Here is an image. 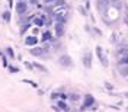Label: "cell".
I'll use <instances>...</instances> for the list:
<instances>
[{
  "mask_svg": "<svg viewBox=\"0 0 128 112\" xmlns=\"http://www.w3.org/2000/svg\"><path fill=\"white\" fill-rule=\"evenodd\" d=\"M16 13L19 16H22L26 13V10H28V3H26V0H18V3H16Z\"/></svg>",
  "mask_w": 128,
  "mask_h": 112,
  "instance_id": "1",
  "label": "cell"
},
{
  "mask_svg": "<svg viewBox=\"0 0 128 112\" xmlns=\"http://www.w3.org/2000/svg\"><path fill=\"white\" fill-rule=\"evenodd\" d=\"M58 64H61L63 67H73V58L67 54H63L58 58Z\"/></svg>",
  "mask_w": 128,
  "mask_h": 112,
  "instance_id": "2",
  "label": "cell"
},
{
  "mask_svg": "<svg viewBox=\"0 0 128 112\" xmlns=\"http://www.w3.org/2000/svg\"><path fill=\"white\" fill-rule=\"evenodd\" d=\"M82 61H83V66H84L86 68H90V67H92V52H90V51H86V52L83 54Z\"/></svg>",
  "mask_w": 128,
  "mask_h": 112,
  "instance_id": "3",
  "label": "cell"
},
{
  "mask_svg": "<svg viewBox=\"0 0 128 112\" xmlns=\"http://www.w3.org/2000/svg\"><path fill=\"white\" fill-rule=\"evenodd\" d=\"M93 104H95V98H93L92 95H86V96H84V104L82 105V108H80V109L83 111V109H86V108H90Z\"/></svg>",
  "mask_w": 128,
  "mask_h": 112,
  "instance_id": "4",
  "label": "cell"
},
{
  "mask_svg": "<svg viewBox=\"0 0 128 112\" xmlns=\"http://www.w3.org/2000/svg\"><path fill=\"white\" fill-rule=\"evenodd\" d=\"M96 56H98V58L100 60V63H102V66H108V60L105 58L104 56V51H102V47H96Z\"/></svg>",
  "mask_w": 128,
  "mask_h": 112,
  "instance_id": "5",
  "label": "cell"
},
{
  "mask_svg": "<svg viewBox=\"0 0 128 112\" xmlns=\"http://www.w3.org/2000/svg\"><path fill=\"white\" fill-rule=\"evenodd\" d=\"M54 29H56V35L58 36V38L64 35V24H63V22H56Z\"/></svg>",
  "mask_w": 128,
  "mask_h": 112,
  "instance_id": "6",
  "label": "cell"
},
{
  "mask_svg": "<svg viewBox=\"0 0 128 112\" xmlns=\"http://www.w3.org/2000/svg\"><path fill=\"white\" fill-rule=\"evenodd\" d=\"M36 44H38V38H36L35 35L28 36V38L25 40V45H28V47H34V45H36Z\"/></svg>",
  "mask_w": 128,
  "mask_h": 112,
  "instance_id": "7",
  "label": "cell"
},
{
  "mask_svg": "<svg viewBox=\"0 0 128 112\" xmlns=\"http://www.w3.org/2000/svg\"><path fill=\"white\" fill-rule=\"evenodd\" d=\"M42 52H44V48H41V47H34V48H31V51H29V54L34 56V57H41Z\"/></svg>",
  "mask_w": 128,
  "mask_h": 112,
  "instance_id": "8",
  "label": "cell"
},
{
  "mask_svg": "<svg viewBox=\"0 0 128 112\" xmlns=\"http://www.w3.org/2000/svg\"><path fill=\"white\" fill-rule=\"evenodd\" d=\"M52 4H54V8H56V9L67 8V2H66V0H56Z\"/></svg>",
  "mask_w": 128,
  "mask_h": 112,
  "instance_id": "9",
  "label": "cell"
},
{
  "mask_svg": "<svg viewBox=\"0 0 128 112\" xmlns=\"http://www.w3.org/2000/svg\"><path fill=\"white\" fill-rule=\"evenodd\" d=\"M57 106H58V109H61V111H68V105L66 104L63 99H61V100H58Z\"/></svg>",
  "mask_w": 128,
  "mask_h": 112,
  "instance_id": "10",
  "label": "cell"
},
{
  "mask_svg": "<svg viewBox=\"0 0 128 112\" xmlns=\"http://www.w3.org/2000/svg\"><path fill=\"white\" fill-rule=\"evenodd\" d=\"M42 41H45V42H48V41H52V35H51V32H50V31L44 32V34H42Z\"/></svg>",
  "mask_w": 128,
  "mask_h": 112,
  "instance_id": "11",
  "label": "cell"
},
{
  "mask_svg": "<svg viewBox=\"0 0 128 112\" xmlns=\"http://www.w3.org/2000/svg\"><path fill=\"white\" fill-rule=\"evenodd\" d=\"M34 64V68H38L40 72H42V73H48V70L42 66V64H40V63H32Z\"/></svg>",
  "mask_w": 128,
  "mask_h": 112,
  "instance_id": "12",
  "label": "cell"
},
{
  "mask_svg": "<svg viewBox=\"0 0 128 112\" xmlns=\"http://www.w3.org/2000/svg\"><path fill=\"white\" fill-rule=\"evenodd\" d=\"M6 56H8L10 60H13V58L16 57L15 52H13V48H12V47H8V48H6Z\"/></svg>",
  "mask_w": 128,
  "mask_h": 112,
  "instance_id": "13",
  "label": "cell"
},
{
  "mask_svg": "<svg viewBox=\"0 0 128 112\" xmlns=\"http://www.w3.org/2000/svg\"><path fill=\"white\" fill-rule=\"evenodd\" d=\"M2 19H3L4 22H10V12H9V10H4V12L2 13Z\"/></svg>",
  "mask_w": 128,
  "mask_h": 112,
  "instance_id": "14",
  "label": "cell"
},
{
  "mask_svg": "<svg viewBox=\"0 0 128 112\" xmlns=\"http://www.w3.org/2000/svg\"><path fill=\"white\" fill-rule=\"evenodd\" d=\"M120 73L122 76H128V64H127V67H120Z\"/></svg>",
  "mask_w": 128,
  "mask_h": 112,
  "instance_id": "15",
  "label": "cell"
},
{
  "mask_svg": "<svg viewBox=\"0 0 128 112\" xmlns=\"http://www.w3.org/2000/svg\"><path fill=\"white\" fill-rule=\"evenodd\" d=\"M8 68H9V73H18V72H19V68H18V67H13V66H10V64L8 66Z\"/></svg>",
  "mask_w": 128,
  "mask_h": 112,
  "instance_id": "16",
  "label": "cell"
},
{
  "mask_svg": "<svg viewBox=\"0 0 128 112\" xmlns=\"http://www.w3.org/2000/svg\"><path fill=\"white\" fill-rule=\"evenodd\" d=\"M111 3H112V4H114L116 9L121 8V0H111Z\"/></svg>",
  "mask_w": 128,
  "mask_h": 112,
  "instance_id": "17",
  "label": "cell"
},
{
  "mask_svg": "<svg viewBox=\"0 0 128 112\" xmlns=\"http://www.w3.org/2000/svg\"><path fill=\"white\" fill-rule=\"evenodd\" d=\"M70 99H72L73 102H77V100L80 99V96H79V95H76V93H72V95H70Z\"/></svg>",
  "mask_w": 128,
  "mask_h": 112,
  "instance_id": "18",
  "label": "cell"
},
{
  "mask_svg": "<svg viewBox=\"0 0 128 112\" xmlns=\"http://www.w3.org/2000/svg\"><path fill=\"white\" fill-rule=\"evenodd\" d=\"M24 64H25V67H26L28 70H32V68H34V64H31L29 61H25Z\"/></svg>",
  "mask_w": 128,
  "mask_h": 112,
  "instance_id": "19",
  "label": "cell"
},
{
  "mask_svg": "<svg viewBox=\"0 0 128 112\" xmlns=\"http://www.w3.org/2000/svg\"><path fill=\"white\" fill-rule=\"evenodd\" d=\"M28 28H29V25L26 24V25H24V26H22V29H20V35H24L25 32L28 31Z\"/></svg>",
  "mask_w": 128,
  "mask_h": 112,
  "instance_id": "20",
  "label": "cell"
},
{
  "mask_svg": "<svg viewBox=\"0 0 128 112\" xmlns=\"http://www.w3.org/2000/svg\"><path fill=\"white\" fill-rule=\"evenodd\" d=\"M25 83H28V84H31V86H34V88H38V84L35 83V82H31V80H24Z\"/></svg>",
  "mask_w": 128,
  "mask_h": 112,
  "instance_id": "21",
  "label": "cell"
},
{
  "mask_svg": "<svg viewBox=\"0 0 128 112\" xmlns=\"http://www.w3.org/2000/svg\"><path fill=\"white\" fill-rule=\"evenodd\" d=\"M105 88L108 89V90H114V86H112L111 83H108V82H105Z\"/></svg>",
  "mask_w": 128,
  "mask_h": 112,
  "instance_id": "22",
  "label": "cell"
},
{
  "mask_svg": "<svg viewBox=\"0 0 128 112\" xmlns=\"http://www.w3.org/2000/svg\"><path fill=\"white\" fill-rule=\"evenodd\" d=\"M79 12L82 13L83 16H88V12H86V9H83V8H79Z\"/></svg>",
  "mask_w": 128,
  "mask_h": 112,
  "instance_id": "23",
  "label": "cell"
},
{
  "mask_svg": "<svg viewBox=\"0 0 128 112\" xmlns=\"http://www.w3.org/2000/svg\"><path fill=\"white\" fill-rule=\"evenodd\" d=\"M2 61H3V66H4V67H8V66H9L8 60H6V57H4V56H2Z\"/></svg>",
  "mask_w": 128,
  "mask_h": 112,
  "instance_id": "24",
  "label": "cell"
},
{
  "mask_svg": "<svg viewBox=\"0 0 128 112\" xmlns=\"http://www.w3.org/2000/svg\"><path fill=\"white\" fill-rule=\"evenodd\" d=\"M57 98H60V93H56V92H54V93L51 95V99H57Z\"/></svg>",
  "mask_w": 128,
  "mask_h": 112,
  "instance_id": "25",
  "label": "cell"
},
{
  "mask_svg": "<svg viewBox=\"0 0 128 112\" xmlns=\"http://www.w3.org/2000/svg\"><path fill=\"white\" fill-rule=\"evenodd\" d=\"M54 2H56V0H44V3H45V4H52Z\"/></svg>",
  "mask_w": 128,
  "mask_h": 112,
  "instance_id": "26",
  "label": "cell"
},
{
  "mask_svg": "<svg viewBox=\"0 0 128 112\" xmlns=\"http://www.w3.org/2000/svg\"><path fill=\"white\" fill-rule=\"evenodd\" d=\"M29 2H31V4H35V6H36V4H40V3H38V0H29Z\"/></svg>",
  "mask_w": 128,
  "mask_h": 112,
  "instance_id": "27",
  "label": "cell"
},
{
  "mask_svg": "<svg viewBox=\"0 0 128 112\" xmlns=\"http://www.w3.org/2000/svg\"><path fill=\"white\" fill-rule=\"evenodd\" d=\"M122 63H125V64H128V54H127V57H125V58H124V60H122Z\"/></svg>",
  "mask_w": 128,
  "mask_h": 112,
  "instance_id": "28",
  "label": "cell"
},
{
  "mask_svg": "<svg viewBox=\"0 0 128 112\" xmlns=\"http://www.w3.org/2000/svg\"><path fill=\"white\" fill-rule=\"evenodd\" d=\"M95 32H96V34H98V35H102V32L99 31V29H98V28H95Z\"/></svg>",
  "mask_w": 128,
  "mask_h": 112,
  "instance_id": "29",
  "label": "cell"
},
{
  "mask_svg": "<svg viewBox=\"0 0 128 112\" xmlns=\"http://www.w3.org/2000/svg\"><path fill=\"white\" fill-rule=\"evenodd\" d=\"M60 98H61V99H63V100H66V98H67V96L64 95V93H61V95H60Z\"/></svg>",
  "mask_w": 128,
  "mask_h": 112,
  "instance_id": "30",
  "label": "cell"
},
{
  "mask_svg": "<svg viewBox=\"0 0 128 112\" xmlns=\"http://www.w3.org/2000/svg\"><path fill=\"white\" fill-rule=\"evenodd\" d=\"M125 96H127V98H128V92H127V93H125Z\"/></svg>",
  "mask_w": 128,
  "mask_h": 112,
  "instance_id": "31",
  "label": "cell"
}]
</instances>
